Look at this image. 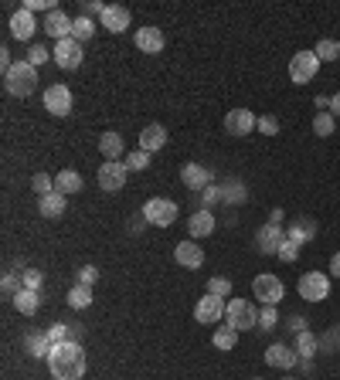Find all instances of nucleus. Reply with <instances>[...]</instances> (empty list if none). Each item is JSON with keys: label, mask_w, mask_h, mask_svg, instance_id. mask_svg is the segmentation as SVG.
Here are the masks:
<instances>
[{"label": "nucleus", "mask_w": 340, "mask_h": 380, "mask_svg": "<svg viewBox=\"0 0 340 380\" xmlns=\"http://www.w3.org/2000/svg\"><path fill=\"white\" fill-rule=\"evenodd\" d=\"M48 370L55 380H82L85 374V353L78 347L75 340L68 343H55L51 353H48Z\"/></svg>", "instance_id": "f257e3e1"}, {"label": "nucleus", "mask_w": 340, "mask_h": 380, "mask_svg": "<svg viewBox=\"0 0 340 380\" xmlns=\"http://www.w3.org/2000/svg\"><path fill=\"white\" fill-rule=\"evenodd\" d=\"M4 89L7 95H17V99H28L34 89H38V68H34L28 58L14 61L7 72H4Z\"/></svg>", "instance_id": "f03ea898"}, {"label": "nucleus", "mask_w": 340, "mask_h": 380, "mask_svg": "<svg viewBox=\"0 0 340 380\" xmlns=\"http://www.w3.org/2000/svg\"><path fill=\"white\" fill-rule=\"evenodd\" d=\"M225 322L232 326V330H255L259 326V313H255V305L248 303V299H228L225 305Z\"/></svg>", "instance_id": "7ed1b4c3"}, {"label": "nucleus", "mask_w": 340, "mask_h": 380, "mask_svg": "<svg viewBox=\"0 0 340 380\" xmlns=\"http://www.w3.org/2000/svg\"><path fill=\"white\" fill-rule=\"evenodd\" d=\"M143 221L147 224H156V228H170L177 221V204L167 197H150L143 204Z\"/></svg>", "instance_id": "20e7f679"}, {"label": "nucleus", "mask_w": 340, "mask_h": 380, "mask_svg": "<svg viewBox=\"0 0 340 380\" xmlns=\"http://www.w3.org/2000/svg\"><path fill=\"white\" fill-rule=\"evenodd\" d=\"M320 72V58L313 55V51H296L293 61H289V78H293V85H307L313 82Z\"/></svg>", "instance_id": "39448f33"}, {"label": "nucleus", "mask_w": 340, "mask_h": 380, "mask_svg": "<svg viewBox=\"0 0 340 380\" xmlns=\"http://www.w3.org/2000/svg\"><path fill=\"white\" fill-rule=\"evenodd\" d=\"M299 299H307V303H320V299H326L330 295V278H326L324 272H307L303 278H299Z\"/></svg>", "instance_id": "423d86ee"}, {"label": "nucleus", "mask_w": 340, "mask_h": 380, "mask_svg": "<svg viewBox=\"0 0 340 380\" xmlns=\"http://www.w3.org/2000/svg\"><path fill=\"white\" fill-rule=\"evenodd\" d=\"M282 282H279L276 275H255L252 278V295L255 299H262V305H279V299H282Z\"/></svg>", "instance_id": "0eeeda50"}, {"label": "nucleus", "mask_w": 340, "mask_h": 380, "mask_svg": "<svg viewBox=\"0 0 340 380\" xmlns=\"http://www.w3.org/2000/svg\"><path fill=\"white\" fill-rule=\"evenodd\" d=\"M51 58H55V65H58V68H65V72H75L85 55H82V45H78L75 38H65V41H58V45H55Z\"/></svg>", "instance_id": "6e6552de"}, {"label": "nucleus", "mask_w": 340, "mask_h": 380, "mask_svg": "<svg viewBox=\"0 0 340 380\" xmlns=\"http://www.w3.org/2000/svg\"><path fill=\"white\" fill-rule=\"evenodd\" d=\"M126 173H129V167H126V163H119V160H109V163H102V167H99V187H102L106 194H116V190H123Z\"/></svg>", "instance_id": "1a4fd4ad"}, {"label": "nucleus", "mask_w": 340, "mask_h": 380, "mask_svg": "<svg viewBox=\"0 0 340 380\" xmlns=\"http://www.w3.org/2000/svg\"><path fill=\"white\" fill-rule=\"evenodd\" d=\"M225 299H218V295H204V299H198V305H194V320L201 322V326H215L221 316H225Z\"/></svg>", "instance_id": "9d476101"}, {"label": "nucleus", "mask_w": 340, "mask_h": 380, "mask_svg": "<svg viewBox=\"0 0 340 380\" xmlns=\"http://www.w3.org/2000/svg\"><path fill=\"white\" fill-rule=\"evenodd\" d=\"M45 109L51 112V116H68L72 112V92H68V85H48L45 92Z\"/></svg>", "instance_id": "9b49d317"}, {"label": "nucleus", "mask_w": 340, "mask_h": 380, "mask_svg": "<svg viewBox=\"0 0 340 380\" xmlns=\"http://www.w3.org/2000/svg\"><path fill=\"white\" fill-rule=\"evenodd\" d=\"M255 241H259V251H262V255H279V248L286 241V231H282V224H272V221H269L265 228H259Z\"/></svg>", "instance_id": "f8f14e48"}, {"label": "nucleus", "mask_w": 340, "mask_h": 380, "mask_svg": "<svg viewBox=\"0 0 340 380\" xmlns=\"http://www.w3.org/2000/svg\"><path fill=\"white\" fill-rule=\"evenodd\" d=\"M99 24H102L109 34H123V31L129 28V7H123V4H109L106 11H102V17H99Z\"/></svg>", "instance_id": "ddd939ff"}, {"label": "nucleus", "mask_w": 340, "mask_h": 380, "mask_svg": "<svg viewBox=\"0 0 340 380\" xmlns=\"http://www.w3.org/2000/svg\"><path fill=\"white\" fill-rule=\"evenodd\" d=\"M72 28H75V21L65 14V11H58V7H55V11L48 14V21H45L48 38H55V45H58V41H65V38H72Z\"/></svg>", "instance_id": "4468645a"}, {"label": "nucleus", "mask_w": 340, "mask_h": 380, "mask_svg": "<svg viewBox=\"0 0 340 380\" xmlns=\"http://www.w3.org/2000/svg\"><path fill=\"white\" fill-rule=\"evenodd\" d=\"M255 116L248 112V109H232L228 116H225V129H228V136H248L252 129H255Z\"/></svg>", "instance_id": "2eb2a0df"}, {"label": "nucleus", "mask_w": 340, "mask_h": 380, "mask_svg": "<svg viewBox=\"0 0 340 380\" xmlns=\"http://www.w3.org/2000/svg\"><path fill=\"white\" fill-rule=\"evenodd\" d=\"M34 31H38V24H34V14L28 7H21V11L11 14V38H17V41H31Z\"/></svg>", "instance_id": "dca6fc26"}, {"label": "nucleus", "mask_w": 340, "mask_h": 380, "mask_svg": "<svg viewBox=\"0 0 340 380\" xmlns=\"http://www.w3.org/2000/svg\"><path fill=\"white\" fill-rule=\"evenodd\" d=\"M296 360H299V353L289 350L286 343H272V347L265 350V364L276 367V370H293Z\"/></svg>", "instance_id": "f3484780"}, {"label": "nucleus", "mask_w": 340, "mask_h": 380, "mask_svg": "<svg viewBox=\"0 0 340 380\" xmlns=\"http://www.w3.org/2000/svg\"><path fill=\"white\" fill-rule=\"evenodd\" d=\"M174 259H177V265H184V268H201V265H204V251H201V244L181 241L177 248H174Z\"/></svg>", "instance_id": "a211bd4d"}, {"label": "nucleus", "mask_w": 340, "mask_h": 380, "mask_svg": "<svg viewBox=\"0 0 340 380\" xmlns=\"http://www.w3.org/2000/svg\"><path fill=\"white\" fill-rule=\"evenodd\" d=\"M164 146H167V129H164V126H147V129H143V133H139V150L143 153H150V156H154L156 150H164Z\"/></svg>", "instance_id": "6ab92c4d"}, {"label": "nucleus", "mask_w": 340, "mask_h": 380, "mask_svg": "<svg viewBox=\"0 0 340 380\" xmlns=\"http://www.w3.org/2000/svg\"><path fill=\"white\" fill-rule=\"evenodd\" d=\"M137 48L143 55H156V51H164V31L160 28H139L137 31Z\"/></svg>", "instance_id": "aec40b11"}, {"label": "nucleus", "mask_w": 340, "mask_h": 380, "mask_svg": "<svg viewBox=\"0 0 340 380\" xmlns=\"http://www.w3.org/2000/svg\"><path fill=\"white\" fill-rule=\"evenodd\" d=\"M181 177H184V183L191 190H208L211 187V170L201 167V163H184Z\"/></svg>", "instance_id": "412c9836"}, {"label": "nucleus", "mask_w": 340, "mask_h": 380, "mask_svg": "<svg viewBox=\"0 0 340 380\" xmlns=\"http://www.w3.org/2000/svg\"><path fill=\"white\" fill-rule=\"evenodd\" d=\"M286 238H289V241H296L299 248H303L307 241H313V238H317V221H313V217H296L293 228L286 231Z\"/></svg>", "instance_id": "4be33fe9"}, {"label": "nucleus", "mask_w": 340, "mask_h": 380, "mask_svg": "<svg viewBox=\"0 0 340 380\" xmlns=\"http://www.w3.org/2000/svg\"><path fill=\"white\" fill-rule=\"evenodd\" d=\"M187 231H191V238H208L211 231H215V217L211 211L204 207V211H194L187 217Z\"/></svg>", "instance_id": "5701e85b"}, {"label": "nucleus", "mask_w": 340, "mask_h": 380, "mask_svg": "<svg viewBox=\"0 0 340 380\" xmlns=\"http://www.w3.org/2000/svg\"><path fill=\"white\" fill-rule=\"evenodd\" d=\"M14 305H17V313H21V316H34V313L41 309V295L31 292V289H21L14 295Z\"/></svg>", "instance_id": "b1692460"}, {"label": "nucleus", "mask_w": 340, "mask_h": 380, "mask_svg": "<svg viewBox=\"0 0 340 380\" xmlns=\"http://www.w3.org/2000/svg\"><path fill=\"white\" fill-rule=\"evenodd\" d=\"M38 211L45 214V217H62V214H65V194H58V190H51L48 197L38 200Z\"/></svg>", "instance_id": "393cba45"}, {"label": "nucleus", "mask_w": 340, "mask_h": 380, "mask_svg": "<svg viewBox=\"0 0 340 380\" xmlns=\"http://www.w3.org/2000/svg\"><path fill=\"white\" fill-rule=\"evenodd\" d=\"M99 150H102L106 160H119L123 156V136L119 133H102L99 136Z\"/></svg>", "instance_id": "a878e982"}, {"label": "nucleus", "mask_w": 340, "mask_h": 380, "mask_svg": "<svg viewBox=\"0 0 340 380\" xmlns=\"http://www.w3.org/2000/svg\"><path fill=\"white\" fill-rule=\"evenodd\" d=\"M55 190L65 194V197H68V194H78V190H82V177H78L75 170H62V173L55 177Z\"/></svg>", "instance_id": "bb28decb"}, {"label": "nucleus", "mask_w": 340, "mask_h": 380, "mask_svg": "<svg viewBox=\"0 0 340 380\" xmlns=\"http://www.w3.org/2000/svg\"><path fill=\"white\" fill-rule=\"evenodd\" d=\"M296 353L303 357V360H309V357H317L320 353V340L309 333V330H303V333L296 336Z\"/></svg>", "instance_id": "cd10ccee"}, {"label": "nucleus", "mask_w": 340, "mask_h": 380, "mask_svg": "<svg viewBox=\"0 0 340 380\" xmlns=\"http://www.w3.org/2000/svg\"><path fill=\"white\" fill-rule=\"evenodd\" d=\"M65 303L72 305V309H89L92 305V286H72Z\"/></svg>", "instance_id": "c85d7f7f"}, {"label": "nucleus", "mask_w": 340, "mask_h": 380, "mask_svg": "<svg viewBox=\"0 0 340 380\" xmlns=\"http://www.w3.org/2000/svg\"><path fill=\"white\" fill-rule=\"evenodd\" d=\"M235 343H238V330H232L228 322H225V326H218L215 330V347L218 350H235Z\"/></svg>", "instance_id": "c756f323"}, {"label": "nucleus", "mask_w": 340, "mask_h": 380, "mask_svg": "<svg viewBox=\"0 0 340 380\" xmlns=\"http://www.w3.org/2000/svg\"><path fill=\"white\" fill-rule=\"evenodd\" d=\"M313 55L320 61H337L340 58V41H334V38H324L320 45L313 48Z\"/></svg>", "instance_id": "7c9ffc66"}, {"label": "nucleus", "mask_w": 340, "mask_h": 380, "mask_svg": "<svg viewBox=\"0 0 340 380\" xmlns=\"http://www.w3.org/2000/svg\"><path fill=\"white\" fill-rule=\"evenodd\" d=\"M28 353H31V357H48V353H51V340H48V333L28 336Z\"/></svg>", "instance_id": "2f4dec72"}, {"label": "nucleus", "mask_w": 340, "mask_h": 380, "mask_svg": "<svg viewBox=\"0 0 340 380\" xmlns=\"http://www.w3.org/2000/svg\"><path fill=\"white\" fill-rule=\"evenodd\" d=\"M92 34H95L92 17H75V28H72V38H75L78 45H82V41H89Z\"/></svg>", "instance_id": "473e14b6"}, {"label": "nucleus", "mask_w": 340, "mask_h": 380, "mask_svg": "<svg viewBox=\"0 0 340 380\" xmlns=\"http://www.w3.org/2000/svg\"><path fill=\"white\" fill-rule=\"evenodd\" d=\"M334 126H337V122H334L330 112H317V116H313V133H317V136H334Z\"/></svg>", "instance_id": "72a5a7b5"}, {"label": "nucleus", "mask_w": 340, "mask_h": 380, "mask_svg": "<svg viewBox=\"0 0 340 380\" xmlns=\"http://www.w3.org/2000/svg\"><path fill=\"white\" fill-rule=\"evenodd\" d=\"M245 197L248 194L242 183H225V187H221V204H242Z\"/></svg>", "instance_id": "f704fd0d"}, {"label": "nucleus", "mask_w": 340, "mask_h": 380, "mask_svg": "<svg viewBox=\"0 0 340 380\" xmlns=\"http://www.w3.org/2000/svg\"><path fill=\"white\" fill-rule=\"evenodd\" d=\"M208 295L228 299V295H232V282H228V278H211V282H208Z\"/></svg>", "instance_id": "c9c22d12"}, {"label": "nucleus", "mask_w": 340, "mask_h": 380, "mask_svg": "<svg viewBox=\"0 0 340 380\" xmlns=\"http://www.w3.org/2000/svg\"><path fill=\"white\" fill-rule=\"evenodd\" d=\"M340 347V326H334L326 336H320V353H337Z\"/></svg>", "instance_id": "e433bc0d"}, {"label": "nucleus", "mask_w": 340, "mask_h": 380, "mask_svg": "<svg viewBox=\"0 0 340 380\" xmlns=\"http://www.w3.org/2000/svg\"><path fill=\"white\" fill-rule=\"evenodd\" d=\"M31 187L38 190V197H48L51 190H55V180L48 177V173H34V180H31Z\"/></svg>", "instance_id": "4c0bfd02"}, {"label": "nucleus", "mask_w": 340, "mask_h": 380, "mask_svg": "<svg viewBox=\"0 0 340 380\" xmlns=\"http://www.w3.org/2000/svg\"><path fill=\"white\" fill-rule=\"evenodd\" d=\"M276 259H279V261H286V265H289V261H296V259H299V244L286 238V241H282V248H279Z\"/></svg>", "instance_id": "58836bf2"}, {"label": "nucleus", "mask_w": 340, "mask_h": 380, "mask_svg": "<svg viewBox=\"0 0 340 380\" xmlns=\"http://www.w3.org/2000/svg\"><path fill=\"white\" fill-rule=\"evenodd\" d=\"M276 322H279L276 305H262V313H259V326H262V330H276Z\"/></svg>", "instance_id": "ea45409f"}, {"label": "nucleus", "mask_w": 340, "mask_h": 380, "mask_svg": "<svg viewBox=\"0 0 340 380\" xmlns=\"http://www.w3.org/2000/svg\"><path fill=\"white\" fill-rule=\"evenodd\" d=\"M255 129H259L262 136H279V119L276 116H262V119L255 122Z\"/></svg>", "instance_id": "a19ab883"}, {"label": "nucleus", "mask_w": 340, "mask_h": 380, "mask_svg": "<svg viewBox=\"0 0 340 380\" xmlns=\"http://www.w3.org/2000/svg\"><path fill=\"white\" fill-rule=\"evenodd\" d=\"M126 167L129 170H147L150 167V153H143V150H137V153H129V160H126Z\"/></svg>", "instance_id": "79ce46f5"}, {"label": "nucleus", "mask_w": 340, "mask_h": 380, "mask_svg": "<svg viewBox=\"0 0 340 380\" xmlns=\"http://www.w3.org/2000/svg\"><path fill=\"white\" fill-rule=\"evenodd\" d=\"M21 286H24V289H31V292H38L41 289V272H34V268L21 272Z\"/></svg>", "instance_id": "37998d69"}, {"label": "nucleus", "mask_w": 340, "mask_h": 380, "mask_svg": "<svg viewBox=\"0 0 340 380\" xmlns=\"http://www.w3.org/2000/svg\"><path fill=\"white\" fill-rule=\"evenodd\" d=\"M95 278H99V268H95V265H82V268H78V286H92Z\"/></svg>", "instance_id": "c03bdc74"}, {"label": "nucleus", "mask_w": 340, "mask_h": 380, "mask_svg": "<svg viewBox=\"0 0 340 380\" xmlns=\"http://www.w3.org/2000/svg\"><path fill=\"white\" fill-rule=\"evenodd\" d=\"M28 61H31L34 68H38V65H45V61H48V48L45 45H31V51H28Z\"/></svg>", "instance_id": "a18cd8bd"}, {"label": "nucleus", "mask_w": 340, "mask_h": 380, "mask_svg": "<svg viewBox=\"0 0 340 380\" xmlns=\"http://www.w3.org/2000/svg\"><path fill=\"white\" fill-rule=\"evenodd\" d=\"M21 289H24V286H17V275H4V292H7L11 299H14Z\"/></svg>", "instance_id": "49530a36"}, {"label": "nucleus", "mask_w": 340, "mask_h": 380, "mask_svg": "<svg viewBox=\"0 0 340 380\" xmlns=\"http://www.w3.org/2000/svg\"><path fill=\"white\" fill-rule=\"evenodd\" d=\"M24 7H28V11H48V14H51V11H55V7H51V0H24Z\"/></svg>", "instance_id": "de8ad7c7"}, {"label": "nucleus", "mask_w": 340, "mask_h": 380, "mask_svg": "<svg viewBox=\"0 0 340 380\" xmlns=\"http://www.w3.org/2000/svg\"><path fill=\"white\" fill-rule=\"evenodd\" d=\"M201 197H204V204L211 207V204H218V200H221V187H208V190H201Z\"/></svg>", "instance_id": "09e8293b"}, {"label": "nucleus", "mask_w": 340, "mask_h": 380, "mask_svg": "<svg viewBox=\"0 0 340 380\" xmlns=\"http://www.w3.org/2000/svg\"><path fill=\"white\" fill-rule=\"evenodd\" d=\"M313 106L320 109V112H330V95H317V99H313Z\"/></svg>", "instance_id": "8fccbe9b"}, {"label": "nucleus", "mask_w": 340, "mask_h": 380, "mask_svg": "<svg viewBox=\"0 0 340 380\" xmlns=\"http://www.w3.org/2000/svg\"><path fill=\"white\" fill-rule=\"evenodd\" d=\"M289 330L303 333V330H307V320H303V316H289Z\"/></svg>", "instance_id": "3c124183"}, {"label": "nucleus", "mask_w": 340, "mask_h": 380, "mask_svg": "<svg viewBox=\"0 0 340 380\" xmlns=\"http://www.w3.org/2000/svg\"><path fill=\"white\" fill-rule=\"evenodd\" d=\"M82 11H85V17H89V14H99V17H102V11H106V7H102V4H95V0H92V4H85Z\"/></svg>", "instance_id": "603ef678"}, {"label": "nucleus", "mask_w": 340, "mask_h": 380, "mask_svg": "<svg viewBox=\"0 0 340 380\" xmlns=\"http://www.w3.org/2000/svg\"><path fill=\"white\" fill-rule=\"evenodd\" d=\"M330 116H334V119L340 116V92L337 95H330Z\"/></svg>", "instance_id": "864d4df0"}, {"label": "nucleus", "mask_w": 340, "mask_h": 380, "mask_svg": "<svg viewBox=\"0 0 340 380\" xmlns=\"http://www.w3.org/2000/svg\"><path fill=\"white\" fill-rule=\"evenodd\" d=\"M330 275H337V278H340V251L330 259Z\"/></svg>", "instance_id": "5fc2aeb1"}, {"label": "nucleus", "mask_w": 340, "mask_h": 380, "mask_svg": "<svg viewBox=\"0 0 340 380\" xmlns=\"http://www.w3.org/2000/svg\"><path fill=\"white\" fill-rule=\"evenodd\" d=\"M286 380H296V377H286Z\"/></svg>", "instance_id": "6e6d98bb"}]
</instances>
